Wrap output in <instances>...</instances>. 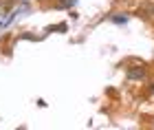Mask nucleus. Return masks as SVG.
Returning a JSON list of instances; mask_svg holds the SVG:
<instances>
[{"label": "nucleus", "mask_w": 154, "mask_h": 130, "mask_svg": "<svg viewBox=\"0 0 154 130\" xmlns=\"http://www.w3.org/2000/svg\"><path fill=\"white\" fill-rule=\"evenodd\" d=\"M112 22H117V24H123V22H128V16H123V13H117V16L112 18Z\"/></svg>", "instance_id": "nucleus-1"}, {"label": "nucleus", "mask_w": 154, "mask_h": 130, "mask_svg": "<svg viewBox=\"0 0 154 130\" xmlns=\"http://www.w3.org/2000/svg\"><path fill=\"white\" fill-rule=\"evenodd\" d=\"M75 2H77V0H57V5L60 7H66V9H68V7H73Z\"/></svg>", "instance_id": "nucleus-2"}]
</instances>
